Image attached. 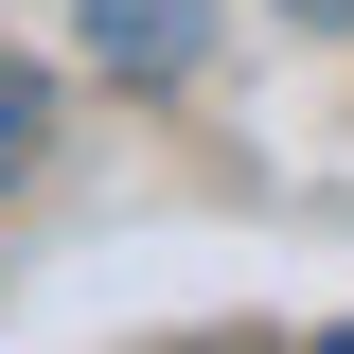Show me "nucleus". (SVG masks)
Returning <instances> with one entry per match:
<instances>
[{
	"label": "nucleus",
	"instance_id": "f257e3e1",
	"mask_svg": "<svg viewBox=\"0 0 354 354\" xmlns=\"http://www.w3.org/2000/svg\"><path fill=\"white\" fill-rule=\"evenodd\" d=\"M88 53L142 71V88H177V71H195V0H88Z\"/></svg>",
	"mask_w": 354,
	"mask_h": 354
},
{
	"label": "nucleus",
	"instance_id": "f03ea898",
	"mask_svg": "<svg viewBox=\"0 0 354 354\" xmlns=\"http://www.w3.org/2000/svg\"><path fill=\"white\" fill-rule=\"evenodd\" d=\"M36 142H53V88L18 71V53H0V195H18V177H36Z\"/></svg>",
	"mask_w": 354,
	"mask_h": 354
},
{
	"label": "nucleus",
	"instance_id": "7ed1b4c3",
	"mask_svg": "<svg viewBox=\"0 0 354 354\" xmlns=\"http://www.w3.org/2000/svg\"><path fill=\"white\" fill-rule=\"evenodd\" d=\"M283 18H354V0H283Z\"/></svg>",
	"mask_w": 354,
	"mask_h": 354
},
{
	"label": "nucleus",
	"instance_id": "20e7f679",
	"mask_svg": "<svg viewBox=\"0 0 354 354\" xmlns=\"http://www.w3.org/2000/svg\"><path fill=\"white\" fill-rule=\"evenodd\" d=\"M337 354H354V319H337Z\"/></svg>",
	"mask_w": 354,
	"mask_h": 354
}]
</instances>
